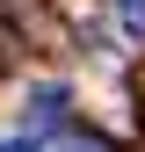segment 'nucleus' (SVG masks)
I'll list each match as a JSON object with an SVG mask.
<instances>
[{
    "mask_svg": "<svg viewBox=\"0 0 145 152\" xmlns=\"http://www.w3.org/2000/svg\"><path fill=\"white\" fill-rule=\"evenodd\" d=\"M0 152H36V138H0Z\"/></svg>",
    "mask_w": 145,
    "mask_h": 152,
    "instance_id": "obj_3",
    "label": "nucleus"
},
{
    "mask_svg": "<svg viewBox=\"0 0 145 152\" xmlns=\"http://www.w3.org/2000/svg\"><path fill=\"white\" fill-rule=\"evenodd\" d=\"M65 102H72V94H65L58 80H44V87H36V94H29V123H36V130H51V123H58V116H65Z\"/></svg>",
    "mask_w": 145,
    "mask_h": 152,
    "instance_id": "obj_1",
    "label": "nucleus"
},
{
    "mask_svg": "<svg viewBox=\"0 0 145 152\" xmlns=\"http://www.w3.org/2000/svg\"><path fill=\"white\" fill-rule=\"evenodd\" d=\"M116 7V29H123V44H145V0H109Z\"/></svg>",
    "mask_w": 145,
    "mask_h": 152,
    "instance_id": "obj_2",
    "label": "nucleus"
},
{
    "mask_svg": "<svg viewBox=\"0 0 145 152\" xmlns=\"http://www.w3.org/2000/svg\"><path fill=\"white\" fill-rule=\"evenodd\" d=\"M72 152H102V145H72Z\"/></svg>",
    "mask_w": 145,
    "mask_h": 152,
    "instance_id": "obj_4",
    "label": "nucleus"
}]
</instances>
